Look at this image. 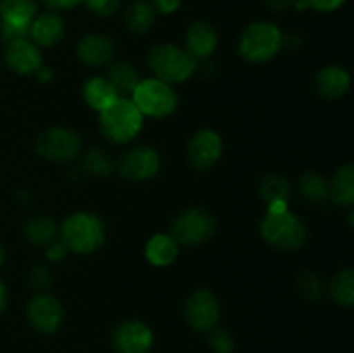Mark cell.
<instances>
[{"instance_id":"cell-39","label":"cell","mask_w":354,"mask_h":353,"mask_svg":"<svg viewBox=\"0 0 354 353\" xmlns=\"http://www.w3.org/2000/svg\"><path fill=\"white\" fill-rule=\"evenodd\" d=\"M54 75H55L54 69H52L50 66L45 64V62H44V64H41L40 68L37 69V73H35L33 76H35V80H37L38 83H50L52 80H54Z\"/></svg>"},{"instance_id":"cell-19","label":"cell","mask_w":354,"mask_h":353,"mask_svg":"<svg viewBox=\"0 0 354 353\" xmlns=\"http://www.w3.org/2000/svg\"><path fill=\"white\" fill-rule=\"evenodd\" d=\"M313 87L324 99L339 100L351 89V73L341 64H327L317 71Z\"/></svg>"},{"instance_id":"cell-31","label":"cell","mask_w":354,"mask_h":353,"mask_svg":"<svg viewBox=\"0 0 354 353\" xmlns=\"http://www.w3.org/2000/svg\"><path fill=\"white\" fill-rule=\"evenodd\" d=\"M207 334H209V339H207V341H209V348L213 350L214 353H234L235 339L227 329L216 325V327L211 329Z\"/></svg>"},{"instance_id":"cell-1","label":"cell","mask_w":354,"mask_h":353,"mask_svg":"<svg viewBox=\"0 0 354 353\" xmlns=\"http://www.w3.org/2000/svg\"><path fill=\"white\" fill-rule=\"evenodd\" d=\"M59 239L73 255H92L106 242V224L92 211H75L59 225Z\"/></svg>"},{"instance_id":"cell-28","label":"cell","mask_w":354,"mask_h":353,"mask_svg":"<svg viewBox=\"0 0 354 353\" xmlns=\"http://www.w3.org/2000/svg\"><path fill=\"white\" fill-rule=\"evenodd\" d=\"M301 196L313 204H322L328 199V179L318 172H304L297 180Z\"/></svg>"},{"instance_id":"cell-37","label":"cell","mask_w":354,"mask_h":353,"mask_svg":"<svg viewBox=\"0 0 354 353\" xmlns=\"http://www.w3.org/2000/svg\"><path fill=\"white\" fill-rule=\"evenodd\" d=\"M47 10H54V12H66V10H73L83 3V0H40Z\"/></svg>"},{"instance_id":"cell-38","label":"cell","mask_w":354,"mask_h":353,"mask_svg":"<svg viewBox=\"0 0 354 353\" xmlns=\"http://www.w3.org/2000/svg\"><path fill=\"white\" fill-rule=\"evenodd\" d=\"M265 3L275 12H286L296 7L297 0H265Z\"/></svg>"},{"instance_id":"cell-18","label":"cell","mask_w":354,"mask_h":353,"mask_svg":"<svg viewBox=\"0 0 354 353\" xmlns=\"http://www.w3.org/2000/svg\"><path fill=\"white\" fill-rule=\"evenodd\" d=\"M220 44L218 30L207 21H194L185 31L183 47L196 61H207Z\"/></svg>"},{"instance_id":"cell-6","label":"cell","mask_w":354,"mask_h":353,"mask_svg":"<svg viewBox=\"0 0 354 353\" xmlns=\"http://www.w3.org/2000/svg\"><path fill=\"white\" fill-rule=\"evenodd\" d=\"M130 99L144 114V118H152V120L171 116L178 109L180 102L175 87L154 76L140 78Z\"/></svg>"},{"instance_id":"cell-27","label":"cell","mask_w":354,"mask_h":353,"mask_svg":"<svg viewBox=\"0 0 354 353\" xmlns=\"http://www.w3.org/2000/svg\"><path fill=\"white\" fill-rule=\"evenodd\" d=\"M327 296L341 307L351 308L354 305V270L351 266L339 270L327 282Z\"/></svg>"},{"instance_id":"cell-10","label":"cell","mask_w":354,"mask_h":353,"mask_svg":"<svg viewBox=\"0 0 354 353\" xmlns=\"http://www.w3.org/2000/svg\"><path fill=\"white\" fill-rule=\"evenodd\" d=\"M223 152V137L213 128H199L187 144V161L197 172H206L221 161Z\"/></svg>"},{"instance_id":"cell-16","label":"cell","mask_w":354,"mask_h":353,"mask_svg":"<svg viewBox=\"0 0 354 353\" xmlns=\"http://www.w3.org/2000/svg\"><path fill=\"white\" fill-rule=\"evenodd\" d=\"M75 54L76 59L88 68H106L114 59V44L107 35L92 31L76 42Z\"/></svg>"},{"instance_id":"cell-7","label":"cell","mask_w":354,"mask_h":353,"mask_svg":"<svg viewBox=\"0 0 354 353\" xmlns=\"http://www.w3.org/2000/svg\"><path fill=\"white\" fill-rule=\"evenodd\" d=\"M218 228V220L211 211L204 208L192 206L180 211L169 225V234L175 237L180 246L197 248L214 237Z\"/></svg>"},{"instance_id":"cell-33","label":"cell","mask_w":354,"mask_h":353,"mask_svg":"<svg viewBox=\"0 0 354 353\" xmlns=\"http://www.w3.org/2000/svg\"><path fill=\"white\" fill-rule=\"evenodd\" d=\"M83 3H85L86 9H88L90 12L95 14V16L107 17L113 16V14L116 12L121 0H83Z\"/></svg>"},{"instance_id":"cell-9","label":"cell","mask_w":354,"mask_h":353,"mask_svg":"<svg viewBox=\"0 0 354 353\" xmlns=\"http://www.w3.org/2000/svg\"><path fill=\"white\" fill-rule=\"evenodd\" d=\"M183 315L190 329L196 332H209L220 324L221 305L216 293L207 287L192 291L185 300Z\"/></svg>"},{"instance_id":"cell-32","label":"cell","mask_w":354,"mask_h":353,"mask_svg":"<svg viewBox=\"0 0 354 353\" xmlns=\"http://www.w3.org/2000/svg\"><path fill=\"white\" fill-rule=\"evenodd\" d=\"M30 286L33 287L35 293H48L54 282V277H52L50 269L47 265H35L30 270Z\"/></svg>"},{"instance_id":"cell-2","label":"cell","mask_w":354,"mask_h":353,"mask_svg":"<svg viewBox=\"0 0 354 353\" xmlns=\"http://www.w3.org/2000/svg\"><path fill=\"white\" fill-rule=\"evenodd\" d=\"M259 235L270 248L292 253L308 242V227L289 208L266 210L259 221Z\"/></svg>"},{"instance_id":"cell-15","label":"cell","mask_w":354,"mask_h":353,"mask_svg":"<svg viewBox=\"0 0 354 353\" xmlns=\"http://www.w3.org/2000/svg\"><path fill=\"white\" fill-rule=\"evenodd\" d=\"M154 345V332L145 322L128 318L113 332V346L118 353H149Z\"/></svg>"},{"instance_id":"cell-30","label":"cell","mask_w":354,"mask_h":353,"mask_svg":"<svg viewBox=\"0 0 354 353\" xmlns=\"http://www.w3.org/2000/svg\"><path fill=\"white\" fill-rule=\"evenodd\" d=\"M297 293L308 301H322L327 296V282L318 273L304 270L297 275Z\"/></svg>"},{"instance_id":"cell-8","label":"cell","mask_w":354,"mask_h":353,"mask_svg":"<svg viewBox=\"0 0 354 353\" xmlns=\"http://www.w3.org/2000/svg\"><path fill=\"white\" fill-rule=\"evenodd\" d=\"M82 138L78 132L69 127H50L45 128L35 142V151L40 158L50 163H69L75 161L82 154Z\"/></svg>"},{"instance_id":"cell-20","label":"cell","mask_w":354,"mask_h":353,"mask_svg":"<svg viewBox=\"0 0 354 353\" xmlns=\"http://www.w3.org/2000/svg\"><path fill=\"white\" fill-rule=\"evenodd\" d=\"M182 246L175 241L169 232H156L147 239L144 246V258L156 269L171 266L178 260Z\"/></svg>"},{"instance_id":"cell-5","label":"cell","mask_w":354,"mask_h":353,"mask_svg":"<svg viewBox=\"0 0 354 353\" xmlns=\"http://www.w3.org/2000/svg\"><path fill=\"white\" fill-rule=\"evenodd\" d=\"M147 66L154 78L162 80L169 85L185 83L196 75L199 61L185 51L183 45L158 44L149 51Z\"/></svg>"},{"instance_id":"cell-36","label":"cell","mask_w":354,"mask_h":353,"mask_svg":"<svg viewBox=\"0 0 354 353\" xmlns=\"http://www.w3.org/2000/svg\"><path fill=\"white\" fill-rule=\"evenodd\" d=\"M152 7L158 12V16H171V14L178 12L182 7V0H151Z\"/></svg>"},{"instance_id":"cell-34","label":"cell","mask_w":354,"mask_h":353,"mask_svg":"<svg viewBox=\"0 0 354 353\" xmlns=\"http://www.w3.org/2000/svg\"><path fill=\"white\" fill-rule=\"evenodd\" d=\"M348 0H303L304 7L310 10H315V12L320 14H330L337 12L339 9L346 6Z\"/></svg>"},{"instance_id":"cell-26","label":"cell","mask_w":354,"mask_h":353,"mask_svg":"<svg viewBox=\"0 0 354 353\" xmlns=\"http://www.w3.org/2000/svg\"><path fill=\"white\" fill-rule=\"evenodd\" d=\"M23 235L30 244L45 248L59 237V225L47 215H37L24 221Z\"/></svg>"},{"instance_id":"cell-40","label":"cell","mask_w":354,"mask_h":353,"mask_svg":"<svg viewBox=\"0 0 354 353\" xmlns=\"http://www.w3.org/2000/svg\"><path fill=\"white\" fill-rule=\"evenodd\" d=\"M7 296H9V293H7V286H6V282H3V280L0 279V314H2V311L6 310Z\"/></svg>"},{"instance_id":"cell-42","label":"cell","mask_w":354,"mask_h":353,"mask_svg":"<svg viewBox=\"0 0 354 353\" xmlns=\"http://www.w3.org/2000/svg\"><path fill=\"white\" fill-rule=\"evenodd\" d=\"M0 42H2V35H0Z\"/></svg>"},{"instance_id":"cell-41","label":"cell","mask_w":354,"mask_h":353,"mask_svg":"<svg viewBox=\"0 0 354 353\" xmlns=\"http://www.w3.org/2000/svg\"><path fill=\"white\" fill-rule=\"evenodd\" d=\"M6 256H7L6 248H3V244H2V242H0V269H2L3 263H6Z\"/></svg>"},{"instance_id":"cell-11","label":"cell","mask_w":354,"mask_h":353,"mask_svg":"<svg viewBox=\"0 0 354 353\" xmlns=\"http://www.w3.org/2000/svg\"><path fill=\"white\" fill-rule=\"evenodd\" d=\"M161 170V154L151 145H137L121 156L118 172L124 180L133 183H144L154 179Z\"/></svg>"},{"instance_id":"cell-17","label":"cell","mask_w":354,"mask_h":353,"mask_svg":"<svg viewBox=\"0 0 354 353\" xmlns=\"http://www.w3.org/2000/svg\"><path fill=\"white\" fill-rule=\"evenodd\" d=\"M66 37L64 17L54 10L38 12L28 30V38L40 48H50L61 44Z\"/></svg>"},{"instance_id":"cell-29","label":"cell","mask_w":354,"mask_h":353,"mask_svg":"<svg viewBox=\"0 0 354 353\" xmlns=\"http://www.w3.org/2000/svg\"><path fill=\"white\" fill-rule=\"evenodd\" d=\"M82 166L88 175L99 176H109L111 173L116 168V163H114L113 156L102 147H90L83 152L82 156Z\"/></svg>"},{"instance_id":"cell-35","label":"cell","mask_w":354,"mask_h":353,"mask_svg":"<svg viewBox=\"0 0 354 353\" xmlns=\"http://www.w3.org/2000/svg\"><path fill=\"white\" fill-rule=\"evenodd\" d=\"M44 251H45V258H47L50 263L62 262V260H66V256L69 255L68 248L62 244V241L59 237L55 239V241H52L50 244L45 246Z\"/></svg>"},{"instance_id":"cell-22","label":"cell","mask_w":354,"mask_h":353,"mask_svg":"<svg viewBox=\"0 0 354 353\" xmlns=\"http://www.w3.org/2000/svg\"><path fill=\"white\" fill-rule=\"evenodd\" d=\"M328 199L335 206L353 210L354 204V166L353 163H344L328 179Z\"/></svg>"},{"instance_id":"cell-21","label":"cell","mask_w":354,"mask_h":353,"mask_svg":"<svg viewBox=\"0 0 354 353\" xmlns=\"http://www.w3.org/2000/svg\"><path fill=\"white\" fill-rule=\"evenodd\" d=\"M258 192L266 203V210H280V208H289L292 187L289 180L280 173H266L259 180Z\"/></svg>"},{"instance_id":"cell-25","label":"cell","mask_w":354,"mask_h":353,"mask_svg":"<svg viewBox=\"0 0 354 353\" xmlns=\"http://www.w3.org/2000/svg\"><path fill=\"white\" fill-rule=\"evenodd\" d=\"M158 12L151 0H135L124 10V26L133 35H145L154 28Z\"/></svg>"},{"instance_id":"cell-14","label":"cell","mask_w":354,"mask_h":353,"mask_svg":"<svg viewBox=\"0 0 354 353\" xmlns=\"http://www.w3.org/2000/svg\"><path fill=\"white\" fill-rule=\"evenodd\" d=\"M3 62L12 73L19 76H33L44 64V52L28 37L12 38L3 42Z\"/></svg>"},{"instance_id":"cell-12","label":"cell","mask_w":354,"mask_h":353,"mask_svg":"<svg viewBox=\"0 0 354 353\" xmlns=\"http://www.w3.org/2000/svg\"><path fill=\"white\" fill-rule=\"evenodd\" d=\"M64 307L61 300L48 293H35L28 300L26 318L35 331L41 334H54L64 322Z\"/></svg>"},{"instance_id":"cell-13","label":"cell","mask_w":354,"mask_h":353,"mask_svg":"<svg viewBox=\"0 0 354 353\" xmlns=\"http://www.w3.org/2000/svg\"><path fill=\"white\" fill-rule=\"evenodd\" d=\"M37 0H0V35L2 40L28 37V30L37 17Z\"/></svg>"},{"instance_id":"cell-23","label":"cell","mask_w":354,"mask_h":353,"mask_svg":"<svg viewBox=\"0 0 354 353\" xmlns=\"http://www.w3.org/2000/svg\"><path fill=\"white\" fill-rule=\"evenodd\" d=\"M82 97L83 102L88 106V109L95 111L97 114L102 109H106L111 102L118 99V92L114 87L107 82L104 75H93L85 80L82 87Z\"/></svg>"},{"instance_id":"cell-4","label":"cell","mask_w":354,"mask_h":353,"mask_svg":"<svg viewBox=\"0 0 354 353\" xmlns=\"http://www.w3.org/2000/svg\"><path fill=\"white\" fill-rule=\"evenodd\" d=\"M283 31L273 21H252L239 37L237 52L244 61L265 64L283 51Z\"/></svg>"},{"instance_id":"cell-24","label":"cell","mask_w":354,"mask_h":353,"mask_svg":"<svg viewBox=\"0 0 354 353\" xmlns=\"http://www.w3.org/2000/svg\"><path fill=\"white\" fill-rule=\"evenodd\" d=\"M104 76L107 82L114 87L120 97H130L135 87L140 82V73L131 62L128 61H113L106 66Z\"/></svg>"},{"instance_id":"cell-3","label":"cell","mask_w":354,"mask_h":353,"mask_svg":"<svg viewBox=\"0 0 354 353\" xmlns=\"http://www.w3.org/2000/svg\"><path fill=\"white\" fill-rule=\"evenodd\" d=\"M145 118L130 97H118L99 113V130L114 145L131 144L144 130Z\"/></svg>"}]
</instances>
